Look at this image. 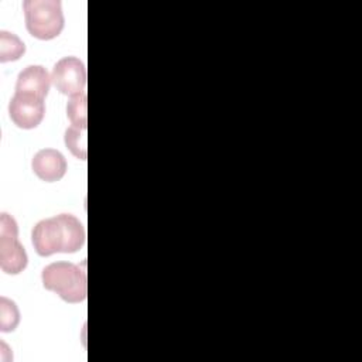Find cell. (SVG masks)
Listing matches in <instances>:
<instances>
[{"label":"cell","mask_w":362,"mask_h":362,"mask_svg":"<svg viewBox=\"0 0 362 362\" xmlns=\"http://www.w3.org/2000/svg\"><path fill=\"white\" fill-rule=\"evenodd\" d=\"M85 239L83 225L71 214L40 221L31 233L35 252L44 257L54 253H75L83 246Z\"/></svg>","instance_id":"cell-1"},{"label":"cell","mask_w":362,"mask_h":362,"mask_svg":"<svg viewBox=\"0 0 362 362\" xmlns=\"http://www.w3.org/2000/svg\"><path fill=\"white\" fill-rule=\"evenodd\" d=\"M42 286L57 293L64 301L75 304L86 298V273L71 262H55L45 266L41 272Z\"/></svg>","instance_id":"cell-2"},{"label":"cell","mask_w":362,"mask_h":362,"mask_svg":"<svg viewBox=\"0 0 362 362\" xmlns=\"http://www.w3.org/2000/svg\"><path fill=\"white\" fill-rule=\"evenodd\" d=\"M27 31L38 40H52L64 28V14L58 0H25L23 3Z\"/></svg>","instance_id":"cell-3"},{"label":"cell","mask_w":362,"mask_h":362,"mask_svg":"<svg viewBox=\"0 0 362 362\" xmlns=\"http://www.w3.org/2000/svg\"><path fill=\"white\" fill-rule=\"evenodd\" d=\"M28 263L25 249L18 242V226L13 216H0V267L7 274L21 273Z\"/></svg>","instance_id":"cell-4"},{"label":"cell","mask_w":362,"mask_h":362,"mask_svg":"<svg viewBox=\"0 0 362 362\" xmlns=\"http://www.w3.org/2000/svg\"><path fill=\"white\" fill-rule=\"evenodd\" d=\"M51 81L57 90L64 95L75 96L85 92L86 68L76 57H64L52 68Z\"/></svg>","instance_id":"cell-5"},{"label":"cell","mask_w":362,"mask_h":362,"mask_svg":"<svg viewBox=\"0 0 362 362\" xmlns=\"http://www.w3.org/2000/svg\"><path fill=\"white\" fill-rule=\"evenodd\" d=\"M8 115L17 127L34 129L44 119V99L34 95L16 92L8 105Z\"/></svg>","instance_id":"cell-6"},{"label":"cell","mask_w":362,"mask_h":362,"mask_svg":"<svg viewBox=\"0 0 362 362\" xmlns=\"http://www.w3.org/2000/svg\"><path fill=\"white\" fill-rule=\"evenodd\" d=\"M31 168L40 180L54 182L65 175L66 160L58 150L42 148L33 157Z\"/></svg>","instance_id":"cell-7"},{"label":"cell","mask_w":362,"mask_h":362,"mask_svg":"<svg viewBox=\"0 0 362 362\" xmlns=\"http://www.w3.org/2000/svg\"><path fill=\"white\" fill-rule=\"evenodd\" d=\"M51 82V76L44 66L30 65L18 74L16 92L34 95L44 99L48 95Z\"/></svg>","instance_id":"cell-8"},{"label":"cell","mask_w":362,"mask_h":362,"mask_svg":"<svg viewBox=\"0 0 362 362\" xmlns=\"http://www.w3.org/2000/svg\"><path fill=\"white\" fill-rule=\"evenodd\" d=\"M24 52L25 45L16 34L0 31V62L17 61Z\"/></svg>","instance_id":"cell-9"},{"label":"cell","mask_w":362,"mask_h":362,"mask_svg":"<svg viewBox=\"0 0 362 362\" xmlns=\"http://www.w3.org/2000/svg\"><path fill=\"white\" fill-rule=\"evenodd\" d=\"M65 146L69 151L81 160H86L88 150H86V127L79 126H69L64 136Z\"/></svg>","instance_id":"cell-10"},{"label":"cell","mask_w":362,"mask_h":362,"mask_svg":"<svg viewBox=\"0 0 362 362\" xmlns=\"http://www.w3.org/2000/svg\"><path fill=\"white\" fill-rule=\"evenodd\" d=\"M86 92L71 96L66 105V116L72 126L86 127L88 124V113H86Z\"/></svg>","instance_id":"cell-11"},{"label":"cell","mask_w":362,"mask_h":362,"mask_svg":"<svg viewBox=\"0 0 362 362\" xmlns=\"http://www.w3.org/2000/svg\"><path fill=\"white\" fill-rule=\"evenodd\" d=\"M20 321V313L14 301L1 297L0 298V329L3 332L14 331Z\"/></svg>","instance_id":"cell-12"}]
</instances>
